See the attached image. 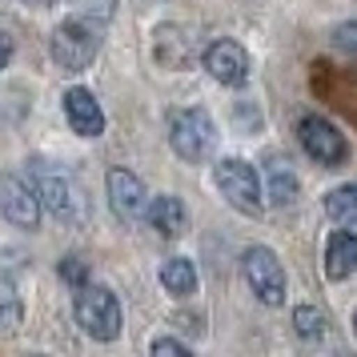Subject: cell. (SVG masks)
Masks as SVG:
<instances>
[{"label":"cell","mask_w":357,"mask_h":357,"mask_svg":"<svg viewBox=\"0 0 357 357\" xmlns=\"http://www.w3.org/2000/svg\"><path fill=\"white\" fill-rule=\"evenodd\" d=\"M33 177H36V193H40V201H45V209H49L56 221H65V225H81L84 217H89V205H84L81 185L68 177L65 169L56 173V169H49L45 161H33Z\"/></svg>","instance_id":"cell-1"},{"label":"cell","mask_w":357,"mask_h":357,"mask_svg":"<svg viewBox=\"0 0 357 357\" xmlns=\"http://www.w3.org/2000/svg\"><path fill=\"white\" fill-rule=\"evenodd\" d=\"M169 145L181 161H205L217 149V125L205 109H177L169 116Z\"/></svg>","instance_id":"cell-2"},{"label":"cell","mask_w":357,"mask_h":357,"mask_svg":"<svg viewBox=\"0 0 357 357\" xmlns=\"http://www.w3.org/2000/svg\"><path fill=\"white\" fill-rule=\"evenodd\" d=\"M77 321L93 341H116L121 333V301L105 285H81L77 297Z\"/></svg>","instance_id":"cell-3"},{"label":"cell","mask_w":357,"mask_h":357,"mask_svg":"<svg viewBox=\"0 0 357 357\" xmlns=\"http://www.w3.org/2000/svg\"><path fill=\"white\" fill-rule=\"evenodd\" d=\"M241 273H245V281H249V289H253V297H257L261 305H281L285 301V269H281V261H277L273 249H265V245L245 249Z\"/></svg>","instance_id":"cell-4"},{"label":"cell","mask_w":357,"mask_h":357,"mask_svg":"<svg viewBox=\"0 0 357 357\" xmlns=\"http://www.w3.org/2000/svg\"><path fill=\"white\" fill-rule=\"evenodd\" d=\"M217 189L237 213H257L261 209V177L257 169L241 157H229L217 165Z\"/></svg>","instance_id":"cell-5"},{"label":"cell","mask_w":357,"mask_h":357,"mask_svg":"<svg viewBox=\"0 0 357 357\" xmlns=\"http://www.w3.org/2000/svg\"><path fill=\"white\" fill-rule=\"evenodd\" d=\"M97 36L89 24L81 20H65L56 33H52V61L65 68V73H84V68L97 61Z\"/></svg>","instance_id":"cell-6"},{"label":"cell","mask_w":357,"mask_h":357,"mask_svg":"<svg viewBox=\"0 0 357 357\" xmlns=\"http://www.w3.org/2000/svg\"><path fill=\"white\" fill-rule=\"evenodd\" d=\"M40 193L17 173H0V213L17 229H36L40 225Z\"/></svg>","instance_id":"cell-7"},{"label":"cell","mask_w":357,"mask_h":357,"mask_svg":"<svg viewBox=\"0 0 357 357\" xmlns=\"http://www.w3.org/2000/svg\"><path fill=\"white\" fill-rule=\"evenodd\" d=\"M297 137H301V145L305 153L313 157L317 165H341L349 157V145H345V137H341L325 116H301V125H297Z\"/></svg>","instance_id":"cell-8"},{"label":"cell","mask_w":357,"mask_h":357,"mask_svg":"<svg viewBox=\"0 0 357 357\" xmlns=\"http://www.w3.org/2000/svg\"><path fill=\"white\" fill-rule=\"evenodd\" d=\"M205 68L221 84H245L249 81V52L237 40H213L205 49Z\"/></svg>","instance_id":"cell-9"},{"label":"cell","mask_w":357,"mask_h":357,"mask_svg":"<svg viewBox=\"0 0 357 357\" xmlns=\"http://www.w3.org/2000/svg\"><path fill=\"white\" fill-rule=\"evenodd\" d=\"M65 116L77 137H100L105 132V113L89 89H68L65 93Z\"/></svg>","instance_id":"cell-10"},{"label":"cell","mask_w":357,"mask_h":357,"mask_svg":"<svg viewBox=\"0 0 357 357\" xmlns=\"http://www.w3.org/2000/svg\"><path fill=\"white\" fill-rule=\"evenodd\" d=\"M109 205H113V213L121 221H132L141 213V205H145V185H141V177L129 173V169H113L109 173Z\"/></svg>","instance_id":"cell-11"},{"label":"cell","mask_w":357,"mask_h":357,"mask_svg":"<svg viewBox=\"0 0 357 357\" xmlns=\"http://www.w3.org/2000/svg\"><path fill=\"white\" fill-rule=\"evenodd\" d=\"M153 56L161 68H185L193 56V36H185L177 24H161L153 33Z\"/></svg>","instance_id":"cell-12"},{"label":"cell","mask_w":357,"mask_h":357,"mask_svg":"<svg viewBox=\"0 0 357 357\" xmlns=\"http://www.w3.org/2000/svg\"><path fill=\"white\" fill-rule=\"evenodd\" d=\"M149 225L157 229L165 241L181 237V233H185V225H189V209H185V201H181V197H173V193L153 197V205H149Z\"/></svg>","instance_id":"cell-13"},{"label":"cell","mask_w":357,"mask_h":357,"mask_svg":"<svg viewBox=\"0 0 357 357\" xmlns=\"http://www.w3.org/2000/svg\"><path fill=\"white\" fill-rule=\"evenodd\" d=\"M325 273L333 281H345V277L357 273V237L354 233H333L329 245H325Z\"/></svg>","instance_id":"cell-14"},{"label":"cell","mask_w":357,"mask_h":357,"mask_svg":"<svg viewBox=\"0 0 357 357\" xmlns=\"http://www.w3.org/2000/svg\"><path fill=\"white\" fill-rule=\"evenodd\" d=\"M161 285L173 297H193L197 293V269L189 257H169L161 265Z\"/></svg>","instance_id":"cell-15"},{"label":"cell","mask_w":357,"mask_h":357,"mask_svg":"<svg viewBox=\"0 0 357 357\" xmlns=\"http://www.w3.org/2000/svg\"><path fill=\"white\" fill-rule=\"evenodd\" d=\"M269 201L273 205H293L297 201V177L289 161H269Z\"/></svg>","instance_id":"cell-16"},{"label":"cell","mask_w":357,"mask_h":357,"mask_svg":"<svg viewBox=\"0 0 357 357\" xmlns=\"http://www.w3.org/2000/svg\"><path fill=\"white\" fill-rule=\"evenodd\" d=\"M325 213L333 221H341V225L357 221V185H337L333 193L325 197Z\"/></svg>","instance_id":"cell-17"},{"label":"cell","mask_w":357,"mask_h":357,"mask_svg":"<svg viewBox=\"0 0 357 357\" xmlns=\"http://www.w3.org/2000/svg\"><path fill=\"white\" fill-rule=\"evenodd\" d=\"M20 317H24V305H20L17 289L8 281H0V337H13L20 329Z\"/></svg>","instance_id":"cell-18"},{"label":"cell","mask_w":357,"mask_h":357,"mask_svg":"<svg viewBox=\"0 0 357 357\" xmlns=\"http://www.w3.org/2000/svg\"><path fill=\"white\" fill-rule=\"evenodd\" d=\"M293 329H297L305 341H317L325 333V317L313 305H297L293 309Z\"/></svg>","instance_id":"cell-19"},{"label":"cell","mask_w":357,"mask_h":357,"mask_svg":"<svg viewBox=\"0 0 357 357\" xmlns=\"http://www.w3.org/2000/svg\"><path fill=\"white\" fill-rule=\"evenodd\" d=\"M68 8L84 20H100V24H105V20H113L116 0H68Z\"/></svg>","instance_id":"cell-20"},{"label":"cell","mask_w":357,"mask_h":357,"mask_svg":"<svg viewBox=\"0 0 357 357\" xmlns=\"http://www.w3.org/2000/svg\"><path fill=\"white\" fill-rule=\"evenodd\" d=\"M333 45H337L345 56H357V20H349V24H337V29H333Z\"/></svg>","instance_id":"cell-21"},{"label":"cell","mask_w":357,"mask_h":357,"mask_svg":"<svg viewBox=\"0 0 357 357\" xmlns=\"http://www.w3.org/2000/svg\"><path fill=\"white\" fill-rule=\"evenodd\" d=\"M61 277H65L68 285H84L89 269H84V261H81V257H65V261H61Z\"/></svg>","instance_id":"cell-22"},{"label":"cell","mask_w":357,"mask_h":357,"mask_svg":"<svg viewBox=\"0 0 357 357\" xmlns=\"http://www.w3.org/2000/svg\"><path fill=\"white\" fill-rule=\"evenodd\" d=\"M153 354H189L185 341H173V337H157L153 341Z\"/></svg>","instance_id":"cell-23"},{"label":"cell","mask_w":357,"mask_h":357,"mask_svg":"<svg viewBox=\"0 0 357 357\" xmlns=\"http://www.w3.org/2000/svg\"><path fill=\"white\" fill-rule=\"evenodd\" d=\"M8 61H13V40H8V33L0 29V68L8 65Z\"/></svg>","instance_id":"cell-24"},{"label":"cell","mask_w":357,"mask_h":357,"mask_svg":"<svg viewBox=\"0 0 357 357\" xmlns=\"http://www.w3.org/2000/svg\"><path fill=\"white\" fill-rule=\"evenodd\" d=\"M354 329H357V317H354Z\"/></svg>","instance_id":"cell-25"}]
</instances>
